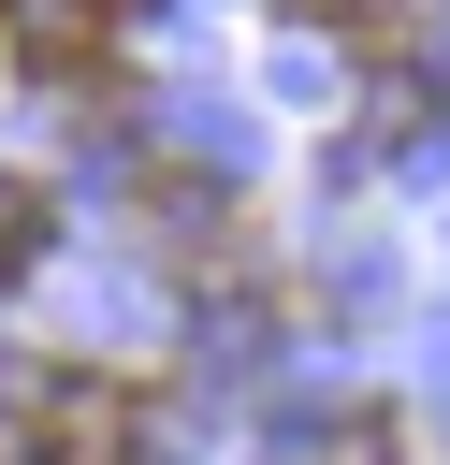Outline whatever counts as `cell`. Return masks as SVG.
Listing matches in <instances>:
<instances>
[{"label":"cell","instance_id":"6da1fadb","mask_svg":"<svg viewBox=\"0 0 450 465\" xmlns=\"http://www.w3.org/2000/svg\"><path fill=\"white\" fill-rule=\"evenodd\" d=\"M87 15H102V0H0V29H15L29 58H73V44H87Z\"/></svg>","mask_w":450,"mask_h":465},{"label":"cell","instance_id":"7a4b0ae2","mask_svg":"<svg viewBox=\"0 0 450 465\" xmlns=\"http://www.w3.org/2000/svg\"><path fill=\"white\" fill-rule=\"evenodd\" d=\"M29 247H44V203H29V189H15V174H0V276H15V262H29Z\"/></svg>","mask_w":450,"mask_h":465}]
</instances>
